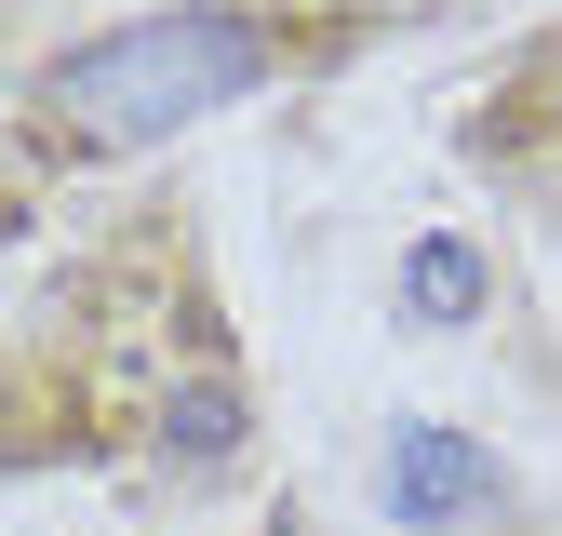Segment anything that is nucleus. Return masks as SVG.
Instances as JSON below:
<instances>
[{"mask_svg": "<svg viewBox=\"0 0 562 536\" xmlns=\"http://www.w3.org/2000/svg\"><path fill=\"white\" fill-rule=\"evenodd\" d=\"M161 456H175V469L241 456V389H175V402H161Z\"/></svg>", "mask_w": 562, "mask_h": 536, "instance_id": "4", "label": "nucleus"}, {"mask_svg": "<svg viewBox=\"0 0 562 536\" xmlns=\"http://www.w3.org/2000/svg\"><path fill=\"white\" fill-rule=\"evenodd\" d=\"M375 496H389V523H469V510H496L509 496V469L482 456L469 429H389V469H375Z\"/></svg>", "mask_w": 562, "mask_h": 536, "instance_id": "2", "label": "nucleus"}, {"mask_svg": "<svg viewBox=\"0 0 562 536\" xmlns=\"http://www.w3.org/2000/svg\"><path fill=\"white\" fill-rule=\"evenodd\" d=\"M549 94H562V67H549Z\"/></svg>", "mask_w": 562, "mask_h": 536, "instance_id": "5", "label": "nucleus"}, {"mask_svg": "<svg viewBox=\"0 0 562 536\" xmlns=\"http://www.w3.org/2000/svg\"><path fill=\"white\" fill-rule=\"evenodd\" d=\"M402 295H415V322H469V309H482V255H469L456 228L415 242V255H402Z\"/></svg>", "mask_w": 562, "mask_h": 536, "instance_id": "3", "label": "nucleus"}, {"mask_svg": "<svg viewBox=\"0 0 562 536\" xmlns=\"http://www.w3.org/2000/svg\"><path fill=\"white\" fill-rule=\"evenodd\" d=\"M281 67V27L268 14H228V0H188V14H134L81 54L41 67V121L67 148H161V134L241 108Z\"/></svg>", "mask_w": 562, "mask_h": 536, "instance_id": "1", "label": "nucleus"}]
</instances>
